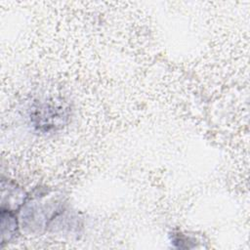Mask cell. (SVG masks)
Here are the masks:
<instances>
[{
  "instance_id": "cell-1",
  "label": "cell",
  "mask_w": 250,
  "mask_h": 250,
  "mask_svg": "<svg viewBox=\"0 0 250 250\" xmlns=\"http://www.w3.org/2000/svg\"><path fill=\"white\" fill-rule=\"evenodd\" d=\"M18 231V222L17 217L14 215L13 211L9 208L1 207V234H2V244L10 241L15 237Z\"/></svg>"
}]
</instances>
